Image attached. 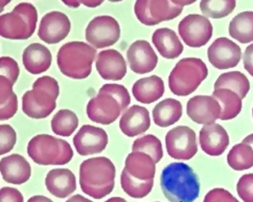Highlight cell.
Returning a JSON list of instances; mask_svg holds the SVG:
<instances>
[{
    "instance_id": "1",
    "label": "cell",
    "mask_w": 253,
    "mask_h": 202,
    "mask_svg": "<svg viewBox=\"0 0 253 202\" xmlns=\"http://www.w3.org/2000/svg\"><path fill=\"white\" fill-rule=\"evenodd\" d=\"M160 186L170 202H194L200 193V183L193 169L184 162H173L161 173Z\"/></svg>"
},
{
    "instance_id": "2",
    "label": "cell",
    "mask_w": 253,
    "mask_h": 202,
    "mask_svg": "<svg viewBox=\"0 0 253 202\" xmlns=\"http://www.w3.org/2000/svg\"><path fill=\"white\" fill-rule=\"evenodd\" d=\"M116 170L107 157H94L84 160L80 167V185L86 195L102 199L114 189Z\"/></svg>"
},
{
    "instance_id": "3",
    "label": "cell",
    "mask_w": 253,
    "mask_h": 202,
    "mask_svg": "<svg viewBox=\"0 0 253 202\" xmlns=\"http://www.w3.org/2000/svg\"><path fill=\"white\" fill-rule=\"evenodd\" d=\"M60 88L57 80L45 76L35 81L22 97V111L32 118L47 117L57 107Z\"/></svg>"
},
{
    "instance_id": "4",
    "label": "cell",
    "mask_w": 253,
    "mask_h": 202,
    "mask_svg": "<svg viewBox=\"0 0 253 202\" xmlns=\"http://www.w3.org/2000/svg\"><path fill=\"white\" fill-rule=\"evenodd\" d=\"M96 50L90 44L72 41L61 47L57 54L58 66L63 75L71 79H86L92 70Z\"/></svg>"
},
{
    "instance_id": "5",
    "label": "cell",
    "mask_w": 253,
    "mask_h": 202,
    "mask_svg": "<svg viewBox=\"0 0 253 202\" xmlns=\"http://www.w3.org/2000/svg\"><path fill=\"white\" fill-rule=\"evenodd\" d=\"M28 154L33 161L42 166H62L72 159L74 151L66 141L48 134H40L30 141Z\"/></svg>"
},
{
    "instance_id": "6",
    "label": "cell",
    "mask_w": 253,
    "mask_h": 202,
    "mask_svg": "<svg viewBox=\"0 0 253 202\" xmlns=\"http://www.w3.org/2000/svg\"><path fill=\"white\" fill-rule=\"evenodd\" d=\"M209 76L206 64L199 58L180 60L169 77V86L176 96L186 97L193 94Z\"/></svg>"
},
{
    "instance_id": "7",
    "label": "cell",
    "mask_w": 253,
    "mask_h": 202,
    "mask_svg": "<svg viewBox=\"0 0 253 202\" xmlns=\"http://www.w3.org/2000/svg\"><path fill=\"white\" fill-rule=\"evenodd\" d=\"M38 22V13L31 3H19L11 13L0 17V35L13 40L29 39Z\"/></svg>"
},
{
    "instance_id": "8",
    "label": "cell",
    "mask_w": 253,
    "mask_h": 202,
    "mask_svg": "<svg viewBox=\"0 0 253 202\" xmlns=\"http://www.w3.org/2000/svg\"><path fill=\"white\" fill-rule=\"evenodd\" d=\"M195 1H160V0H138L134 10L138 20L149 26L159 24L162 21L174 19L182 13L183 6Z\"/></svg>"
},
{
    "instance_id": "9",
    "label": "cell",
    "mask_w": 253,
    "mask_h": 202,
    "mask_svg": "<svg viewBox=\"0 0 253 202\" xmlns=\"http://www.w3.org/2000/svg\"><path fill=\"white\" fill-rule=\"evenodd\" d=\"M121 36V27L111 16H97L89 22L86 40L94 49H104L116 43Z\"/></svg>"
},
{
    "instance_id": "10",
    "label": "cell",
    "mask_w": 253,
    "mask_h": 202,
    "mask_svg": "<svg viewBox=\"0 0 253 202\" xmlns=\"http://www.w3.org/2000/svg\"><path fill=\"white\" fill-rule=\"evenodd\" d=\"M166 147L171 158L188 160L198 153L196 133L187 126H178L166 136Z\"/></svg>"
},
{
    "instance_id": "11",
    "label": "cell",
    "mask_w": 253,
    "mask_h": 202,
    "mask_svg": "<svg viewBox=\"0 0 253 202\" xmlns=\"http://www.w3.org/2000/svg\"><path fill=\"white\" fill-rule=\"evenodd\" d=\"M178 31L183 42L191 48H201L212 36V24L205 16L187 15L179 23Z\"/></svg>"
},
{
    "instance_id": "12",
    "label": "cell",
    "mask_w": 253,
    "mask_h": 202,
    "mask_svg": "<svg viewBox=\"0 0 253 202\" xmlns=\"http://www.w3.org/2000/svg\"><path fill=\"white\" fill-rule=\"evenodd\" d=\"M207 56L212 66L218 69L236 67L242 57L241 48L228 38H218L209 48Z\"/></svg>"
},
{
    "instance_id": "13",
    "label": "cell",
    "mask_w": 253,
    "mask_h": 202,
    "mask_svg": "<svg viewBox=\"0 0 253 202\" xmlns=\"http://www.w3.org/2000/svg\"><path fill=\"white\" fill-rule=\"evenodd\" d=\"M86 110L89 119L102 125L112 124L123 111L117 100L106 94H98L90 100Z\"/></svg>"
},
{
    "instance_id": "14",
    "label": "cell",
    "mask_w": 253,
    "mask_h": 202,
    "mask_svg": "<svg viewBox=\"0 0 253 202\" xmlns=\"http://www.w3.org/2000/svg\"><path fill=\"white\" fill-rule=\"evenodd\" d=\"M221 105L211 96H196L187 102L186 111L189 118L197 124L209 126L220 118Z\"/></svg>"
},
{
    "instance_id": "15",
    "label": "cell",
    "mask_w": 253,
    "mask_h": 202,
    "mask_svg": "<svg viewBox=\"0 0 253 202\" xmlns=\"http://www.w3.org/2000/svg\"><path fill=\"white\" fill-rule=\"evenodd\" d=\"M70 26V20L64 13L50 12L41 19L38 36L47 44H57L68 36Z\"/></svg>"
},
{
    "instance_id": "16",
    "label": "cell",
    "mask_w": 253,
    "mask_h": 202,
    "mask_svg": "<svg viewBox=\"0 0 253 202\" xmlns=\"http://www.w3.org/2000/svg\"><path fill=\"white\" fill-rule=\"evenodd\" d=\"M74 145L82 156L101 153L108 145V135L102 128L84 125L74 137Z\"/></svg>"
},
{
    "instance_id": "17",
    "label": "cell",
    "mask_w": 253,
    "mask_h": 202,
    "mask_svg": "<svg viewBox=\"0 0 253 202\" xmlns=\"http://www.w3.org/2000/svg\"><path fill=\"white\" fill-rule=\"evenodd\" d=\"M130 68L139 75L154 70L157 66L158 57L151 44L146 40L135 41L126 51Z\"/></svg>"
},
{
    "instance_id": "18",
    "label": "cell",
    "mask_w": 253,
    "mask_h": 202,
    "mask_svg": "<svg viewBox=\"0 0 253 202\" xmlns=\"http://www.w3.org/2000/svg\"><path fill=\"white\" fill-rule=\"evenodd\" d=\"M96 69L104 80L119 81L126 76V64L121 52L106 50L97 54Z\"/></svg>"
},
{
    "instance_id": "19",
    "label": "cell",
    "mask_w": 253,
    "mask_h": 202,
    "mask_svg": "<svg viewBox=\"0 0 253 202\" xmlns=\"http://www.w3.org/2000/svg\"><path fill=\"white\" fill-rule=\"evenodd\" d=\"M200 146L202 150L211 156H220L229 145L227 131L219 124L203 126L200 131Z\"/></svg>"
},
{
    "instance_id": "20",
    "label": "cell",
    "mask_w": 253,
    "mask_h": 202,
    "mask_svg": "<svg viewBox=\"0 0 253 202\" xmlns=\"http://www.w3.org/2000/svg\"><path fill=\"white\" fill-rule=\"evenodd\" d=\"M0 171L3 180L13 185H22L32 175L29 161L19 154H12L0 160Z\"/></svg>"
},
{
    "instance_id": "21",
    "label": "cell",
    "mask_w": 253,
    "mask_h": 202,
    "mask_svg": "<svg viewBox=\"0 0 253 202\" xmlns=\"http://www.w3.org/2000/svg\"><path fill=\"white\" fill-rule=\"evenodd\" d=\"M150 126L151 119L149 111L144 107L137 105H134L125 111L120 121L122 132L129 137L144 133Z\"/></svg>"
},
{
    "instance_id": "22",
    "label": "cell",
    "mask_w": 253,
    "mask_h": 202,
    "mask_svg": "<svg viewBox=\"0 0 253 202\" xmlns=\"http://www.w3.org/2000/svg\"><path fill=\"white\" fill-rule=\"evenodd\" d=\"M45 186L51 195L65 198L76 191L77 180L75 174L68 169H53L45 178Z\"/></svg>"
},
{
    "instance_id": "23",
    "label": "cell",
    "mask_w": 253,
    "mask_h": 202,
    "mask_svg": "<svg viewBox=\"0 0 253 202\" xmlns=\"http://www.w3.org/2000/svg\"><path fill=\"white\" fill-rule=\"evenodd\" d=\"M125 169L131 176L141 181L153 180L156 173V163L151 156L140 152H132L126 158Z\"/></svg>"
},
{
    "instance_id": "24",
    "label": "cell",
    "mask_w": 253,
    "mask_h": 202,
    "mask_svg": "<svg viewBox=\"0 0 253 202\" xmlns=\"http://www.w3.org/2000/svg\"><path fill=\"white\" fill-rule=\"evenodd\" d=\"M22 61L26 70L33 75H39L50 67L51 53L44 45L33 43L24 50Z\"/></svg>"
},
{
    "instance_id": "25",
    "label": "cell",
    "mask_w": 253,
    "mask_h": 202,
    "mask_svg": "<svg viewBox=\"0 0 253 202\" xmlns=\"http://www.w3.org/2000/svg\"><path fill=\"white\" fill-rule=\"evenodd\" d=\"M165 83L161 78L151 76L135 82L132 94L139 103L151 104L165 95Z\"/></svg>"
},
{
    "instance_id": "26",
    "label": "cell",
    "mask_w": 253,
    "mask_h": 202,
    "mask_svg": "<svg viewBox=\"0 0 253 202\" xmlns=\"http://www.w3.org/2000/svg\"><path fill=\"white\" fill-rule=\"evenodd\" d=\"M153 44L166 59L178 58L183 51V44L179 40L177 34L169 29H159L152 36Z\"/></svg>"
},
{
    "instance_id": "27",
    "label": "cell",
    "mask_w": 253,
    "mask_h": 202,
    "mask_svg": "<svg viewBox=\"0 0 253 202\" xmlns=\"http://www.w3.org/2000/svg\"><path fill=\"white\" fill-rule=\"evenodd\" d=\"M182 116V105L177 100L166 99L153 109V118L159 127H169Z\"/></svg>"
},
{
    "instance_id": "28",
    "label": "cell",
    "mask_w": 253,
    "mask_h": 202,
    "mask_svg": "<svg viewBox=\"0 0 253 202\" xmlns=\"http://www.w3.org/2000/svg\"><path fill=\"white\" fill-rule=\"evenodd\" d=\"M213 99L218 101L221 105L220 119L229 121L237 117L242 111V99L233 91L229 89H216L211 95Z\"/></svg>"
},
{
    "instance_id": "29",
    "label": "cell",
    "mask_w": 253,
    "mask_h": 202,
    "mask_svg": "<svg viewBox=\"0 0 253 202\" xmlns=\"http://www.w3.org/2000/svg\"><path fill=\"white\" fill-rule=\"evenodd\" d=\"M216 89H229L243 100L249 93L250 82L248 78L240 71L225 72L215 81L214 90Z\"/></svg>"
},
{
    "instance_id": "30",
    "label": "cell",
    "mask_w": 253,
    "mask_h": 202,
    "mask_svg": "<svg viewBox=\"0 0 253 202\" xmlns=\"http://www.w3.org/2000/svg\"><path fill=\"white\" fill-rule=\"evenodd\" d=\"M229 35L243 44L252 42L253 12H242L234 17L229 24Z\"/></svg>"
},
{
    "instance_id": "31",
    "label": "cell",
    "mask_w": 253,
    "mask_h": 202,
    "mask_svg": "<svg viewBox=\"0 0 253 202\" xmlns=\"http://www.w3.org/2000/svg\"><path fill=\"white\" fill-rule=\"evenodd\" d=\"M18 109L17 96L13 91V83L3 77H0V119L4 121L13 117Z\"/></svg>"
},
{
    "instance_id": "32",
    "label": "cell",
    "mask_w": 253,
    "mask_h": 202,
    "mask_svg": "<svg viewBox=\"0 0 253 202\" xmlns=\"http://www.w3.org/2000/svg\"><path fill=\"white\" fill-rule=\"evenodd\" d=\"M121 185L126 195L132 198H143L148 196L154 185V179L141 181L131 176L126 169H124L121 176Z\"/></svg>"
},
{
    "instance_id": "33",
    "label": "cell",
    "mask_w": 253,
    "mask_h": 202,
    "mask_svg": "<svg viewBox=\"0 0 253 202\" xmlns=\"http://www.w3.org/2000/svg\"><path fill=\"white\" fill-rule=\"evenodd\" d=\"M79 119L75 112L62 109L51 119V129L59 136H70L78 128Z\"/></svg>"
},
{
    "instance_id": "34",
    "label": "cell",
    "mask_w": 253,
    "mask_h": 202,
    "mask_svg": "<svg viewBox=\"0 0 253 202\" xmlns=\"http://www.w3.org/2000/svg\"><path fill=\"white\" fill-rule=\"evenodd\" d=\"M229 167L236 171L248 170L253 167V149L245 144H238L227 155Z\"/></svg>"
},
{
    "instance_id": "35",
    "label": "cell",
    "mask_w": 253,
    "mask_h": 202,
    "mask_svg": "<svg viewBox=\"0 0 253 202\" xmlns=\"http://www.w3.org/2000/svg\"><path fill=\"white\" fill-rule=\"evenodd\" d=\"M132 152H140L148 154L153 158L155 163L159 162L164 156V150L159 139L153 134L144 135L140 139L136 140L133 143Z\"/></svg>"
},
{
    "instance_id": "36",
    "label": "cell",
    "mask_w": 253,
    "mask_h": 202,
    "mask_svg": "<svg viewBox=\"0 0 253 202\" xmlns=\"http://www.w3.org/2000/svg\"><path fill=\"white\" fill-rule=\"evenodd\" d=\"M237 5L234 0H225V1H211V0H202L200 8L203 15L207 18L219 19L231 14Z\"/></svg>"
},
{
    "instance_id": "37",
    "label": "cell",
    "mask_w": 253,
    "mask_h": 202,
    "mask_svg": "<svg viewBox=\"0 0 253 202\" xmlns=\"http://www.w3.org/2000/svg\"><path fill=\"white\" fill-rule=\"evenodd\" d=\"M98 94H106L110 95L117 100L120 103L122 110H125L131 103V97L129 95V91L123 85L119 84H106L99 89Z\"/></svg>"
},
{
    "instance_id": "38",
    "label": "cell",
    "mask_w": 253,
    "mask_h": 202,
    "mask_svg": "<svg viewBox=\"0 0 253 202\" xmlns=\"http://www.w3.org/2000/svg\"><path fill=\"white\" fill-rule=\"evenodd\" d=\"M16 144V132L10 125L0 126V154L12 151Z\"/></svg>"
},
{
    "instance_id": "39",
    "label": "cell",
    "mask_w": 253,
    "mask_h": 202,
    "mask_svg": "<svg viewBox=\"0 0 253 202\" xmlns=\"http://www.w3.org/2000/svg\"><path fill=\"white\" fill-rule=\"evenodd\" d=\"M0 77L10 80L13 84L19 77V66L17 62L10 57H1L0 59Z\"/></svg>"
},
{
    "instance_id": "40",
    "label": "cell",
    "mask_w": 253,
    "mask_h": 202,
    "mask_svg": "<svg viewBox=\"0 0 253 202\" xmlns=\"http://www.w3.org/2000/svg\"><path fill=\"white\" fill-rule=\"evenodd\" d=\"M237 192L244 202H253V174H245L240 178Z\"/></svg>"
},
{
    "instance_id": "41",
    "label": "cell",
    "mask_w": 253,
    "mask_h": 202,
    "mask_svg": "<svg viewBox=\"0 0 253 202\" xmlns=\"http://www.w3.org/2000/svg\"><path fill=\"white\" fill-rule=\"evenodd\" d=\"M203 202H240L230 192L224 189H213L207 193Z\"/></svg>"
},
{
    "instance_id": "42",
    "label": "cell",
    "mask_w": 253,
    "mask_h": 202,
    "mask_svg": "<svg viewBox=\"0 0 253 202\" xmlns=\"http://www.w3.org/2000/svg\"><path fill=\"white\" fill-rule=\"evenodd\" d=\"M0 202H23V196L17 189L2 188L0 190Z\"/></svg>"
},
{
    "instance_id": "43",
    "label": "cell",
    "mask_w": 253,
    "mask_h": 202,
    "mask_svg": "<svg viewBox=\"0 0 253 202\" xmlns=\"http://www.w3.org/2000/svg\"><path fill=\"white\" fill-rule=\"evenodd\" d=\"M244 67L249 72V75L253 77V43L245 50L243 54Z\"/></svg>"
},
{
    "instance_id": "44",
    "label": "cell",
    "mask_w": 253,
    "mask_h": 202,
    "mask_svg": "<svg viewBox=\"0 0 253 202\" xmlns=\"http://www.w3.org/2000/svg\"><path fill=\"white\" fill-rule=\"evenodd\" d=\"M66 202H93V201L85 198L82 195H75V196H72L71 198H69Z\"/></svg>"
},
{
    "instance_id": "45",
    "label": "cell",
    "mask_w": 253,
    "mask_h": 202,
    "mask_svg": "<svg viewBox=\"0 0 253 202\" xmlns=\"http://www.w3.org/2000/svg\"><path fill=\"white\" fill-rule=\"evenodd\" d=\"M28 202H53V201L45 196H34L30 198Z\"/></svg>"
},
{
    "instance_id": "46",
    "label": "cell",
    "mask_w": 253,
    "mask_h": 202,
    "mask_svg": "<svg viewBox=\"0 0 253 202\" xmlns=\"http://www.w3.org/2000/svg\"><path fill=\"white\" fill-rule=\"evenodd\" d=\"M243 144H245V145L250 146L251 148L253 149V134H250V135L246 136L245 139L243 140Z\"/></svg>"
},
{
    "instance_id": "47",
    "label": "cell",
    "mask_w": 253,
    "mask_h": 202,
    "mask_svg": "<svg viewBox=\"0 0 253 202\" xmlns=\"http://www.w3.org/2000/svg\"><path fill=\"white\" fill-rule=\"evenodd\" d=\"M105 202H126V200H125L124 198H121V197H113V198L108 199Z\"/></svg>"
},
{
    "instance_id": "48",
    "label": "cell",
    "mask_w": 253,
    "mask_h": 202,
    "mask_svg": "<svg viewBox=\"0 0 253 202\" xmlns=\"http://www.w3.org/2000/svg\"><path fill=\"white\" fill-rule=\"evenodd\" d=\"M252 115H253V109H252Z\"/></svg>"
}]
</instances>
